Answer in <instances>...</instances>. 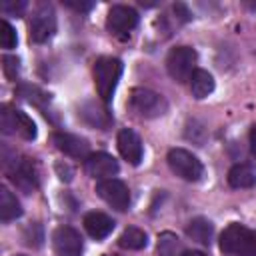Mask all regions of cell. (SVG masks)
Returning <instances> with one entry per match:
<instances>
[{
  "label": "cell",
  "instance_id": "23",
  "mask_svg": "<svg viewBox=\"0 0 256 256\" xmlns=\"http://www.w3.org/2000/svg\"><path fill=\"white\" fill-rule=\"evenodd\" d=\"M2 62H4V64H2L4 74H6L10 80H16V76H18V58H16V56H4Z\"/></svg>",
  "mask_w": 256,
  "mask_h": 256
},
{
  "label": "cell",
  "instance_id": "6",
  "mask_svg": "<svg viewBox=\"0 0 256 256\" xmlns=\"http://www.w3.org/2000/svg\"><path fill=\"white\" fill-rule=\"evenodd\" d=\"M168 164L176 176H180L182 180H188V182L200 180V176L204 172L202 162L192 152H188L184 148H172L168 152Z\"/></svg>",
  "mask_w": 256,
  "mask_h": 256
},
{
  "label": "cell",
  "instance_id": "12",
  "mask_svg": "<svg viewBox=\"0 0 256 256\" xmlns=\"http://www.w3.org/2000/svg\"><path fill=\"white\" fill-rule=\"evenodd\" d=\"M54 144L60 152H64L66 156H72V158H88L90 156V144L76 136V134H68V132H56L54 134Z\"/></svg>",
  "mask_w": 256,
  "mask_h": 256
},
{
  "label": "cell",
  "instance_id": "24",
  "mask_svg": "<svg viewBox=\"0 0 256 256\" xmlns=\"http://www.w3.org/2000/svg\"><path fill=\"white\" fill-rule=\"evenodd\" d=\"M24 8H26V2H18V4H8V2H4V4H2V10H4V12H14V14H20Z\"/></svg>",
  "mask_w": 256,
  "mask_h": 256
},
{
  "label": "cell",
  "instance_id": "26",
  "mask_svg": "<svg viewBox=\"0 0 256 256\" xmlns=\"http://www.w3.org/2000/svg\"><path fill=\"white\" fill-rule=\"evenodd\" d=\"M56 170H58V174H60V178H62V180H70V178H72V170H70L68 166H64V170H62V166L58 164V166H56Z\"/></svg>",
  "mask_w": 256,
  "mask_h": 256
},
{
  "label": "cell",
  "instance_id": "15",
  "mask_svg": "<svg viewBox=\"0 0 256 256\" xmlns=\"http://www.w3.org/2000/svg\"><path fill=\"white\" fill-rule=\"evenodd\" d=\"M84 228L92 238L102 240L114 230V220L104 212H88L84 216Z\"/></svg>",
  "mask_w": 256,
  "mask_h": 256
},
{
  "label": "cell",
  "instance_id": "10",
  "mask_svg": "<svg viewBox=\"0 0 256 256\" xmlns=\"http://www.w3.org/2000/svg\"><path fill=\"white\" fill-rule=\"evenodd\" d=\"M138 24V12L130 6L118 4L112 6L108 10V18H106V26L114 32V34H126L130 30H134Z\"/></svg>",
  "mask_w": 256,
  "mask_h": 256
},
{
  "label": "cell",
  "instance_id": "28",
  "mask_svg": "<svg viewBox=\"0 0 256 256\" xmlns=\"http://www.w3.org/2000/svg\"><path fill=\"white\" fill-rule=\"evenodd\" d=\"M182 256H206L204 252H200V250H190V252H184Z\"/></svg>",
  "mask_w": 256,
  "mask_h": 256
},
{
  "label": "cell",
  "instance_id": "14",
  "mask_svg": "<svg viewBox=\"0 0 256 256\" xmlns=\"http://www.w3.org/2000/svg\"><path fill=\"white\" fill-rule=\"evenodd\" d=\"M8 174H10L12 182L16 186H20L22 190H32L38 186V174L28 160H18V162L14 160L12 168H8Z\"/></svg>",
  "mask_w": 256,
  "mask_h": 256
},
{
  "label": "cell",
  "instance_id": "1",
  "mask_svg": "<svg viewBox=\"0 0 256 256\" xmlns=\"http://www.w3.org/2000/svg\"><path fill=\"white\" fill-rule=\"evenodd\" d=\"M220 250L228 256H256V230L232 222L220 234Z\"/></svg>",
  "mask_w": 256,
  "mask_h": 256
},
{
  "label": "cell",
  "instance_id": "19",
  "mask_svg": "<svg viewBox=\"0 0 256 256\" xmlns=\"http://www.w3.org/2000/svg\"><path fill=\"white\" fill-rule=\"evenodd\" d=\"M214 90V78L206 70H196L190 78V92L194 98H206Z\"/></svg>",
  "mask_w": 256,
  "mask_h": 256
},
{
  "label": "cell",
  "instance_id": "5",
  "mask_svg": "<svg viewBox=\"0 0 256 256\" xmlns=\"http://www.w3.org/2000/svg\"><path fill=\"white\" fill-rule=\"evenodd\" d=\"M0 128L4 134H18L24 140H34L36 138V124L32 118L16 108L2 106L0 110Z\"/></svg>",
  "mask_w": 256,
  "mask_h": 256
},
{
  "label": "cell",
  "instance_id": "17",
  "mask_svg": "<svg viewBox=\"0 0 256 256\" xmlns=\"http://www.w3.org/2000/svg\"><path fill=\"white\" fill-rule=\"evenodd\" d=\"M18 216H22L20 200L6 186H2L0 188V220L10 222V220H16Z\"/></svg>",
  "mask_w": 256,
  "mask_h": 256
},
{
  "label": "cell",
  "instance_id": "20",
  "mask_svg": "<svg viewBox=\"0 0 256 256\" xmlns=\"http://www.w3.org/2000/svg\"><path fill=\"white\" fill-rule=\"evenodd\" d=\"M118 244H120L122 248H128V250H140V248H144V246L148 244V236H146L144 230L130 226V228H126V230L120 234Z\"/></svg>",
  "mask_w": 256,
  "mask_h": 256
},
{
  "label": "cell",
  "instance_id": "3",
  "mask_svg": "<svg viewBox=\"0 0 256 256\" xmlns=\"http://www.w3.org/2000/svg\"><path fill=\"white\" fill-rule=\"evenodd\" d=\"M196 50L190 46H176L170 50L168 58H166V68L168 74L176 80V82H186L192 78V74L196 72Z\"/></svg>",
  "mask_w": 256,
  "mask_h": 256
},
{
  "label": "cell",
  "instance_id": "7",
  "mask_svg": "<svg viewBox=\"0 0 256 256\" xmlns=\"http://www.w3.org/2000/svg\"><path fill=\"white\" fill-rule=\"evenodd\" d=\"M56 32V14L50 4H40L30 18V40L42 44L50 40Z\"/></svg>",
  "mask_w": 256,
  "mask_h": 256
},
{
  "label": "cell",
  "instance_id": "18",
  "mask_svg": "<svg viewBox=\"0 0 256 256\" xmlns=\"http://www.w3.org/2000/svg\"><path fill=\"white\" fill-rule=\"evenodd\" d=\"M228 184L232 188H252L256 184V172L248 164H236L228 170Z\"/></svg>",
  "mask_w": 256,
  "mask_h": 256
},
{
  "label": "cell",
  "instance_id": "29",
  "mask_svg": "<svg viewBox=\"0 0 256 256\" xmlns=\"http://www.w3.org/2000/svg\"><path fill=\"white\" fill-rule=\"evenodd\" d=\"M104 256H118V254H104Z\"/></svg>",
  "mask_w": 256,
  "mask_h": 256
},
{
  "label": "cell",
  "instance_id": "4",
  "mask_svg": "<svg viewBox=\"0 0 256 256\" xmlns=\"http://www.w3.org/2000/svg\"><path fill=\"white\" fill-rule=\"evenodd\" d=\"M130 106L136 114L144 118H158L168 110V102L164 100V96L150 88H134L130 96Z\"/></svg>",
  "mask_w": 256,
  "mask_h": 256
},
{
  "label": "cell",
  "instance_id": "22",
  "mask_svg": "<svg viewBox=\"0 0 256 256\" xmlns=\"http://www.w3.org/2000/svg\"><path fill=\"white\" fill-rule=\"evenodd\" d=\"M16 42H18L16 30L12 28V24H10V22L2 20V22H0V46H2V48H6V50H10V48H14V46H16Z\"/></svg>",
  "mask_w": 256,
  "mask_h": 256
},
{
  "label": "cell",
  "instance_id": "2",
  "mask_svg": "<svg viewBox=\"0 0 256 256\" xmlns=\"http://www.w3.org/2000/svg\"><path fill=\"white\" fill-rule=\"evenodd\" d=\"M120 74H122V62L118 58L104 56V58L96 60V64H94V82H96L98 96L104 102L112 100V94H114V90L118 86V80H120Z\"/></svg>",
  "mask_w": 256,
  "mask_h": 256
},
{
  "label": "cell",
  "instance_id": "16",
  "mask_svg": "<svg viewBox=\"0 0 256 256\" xmlns=\"http://www.w3.org/2000/svg\"><path fill=\"white\" fill-rule=\"evenodd\" d=\"M186 234L188 238H192L194 242L198 244H204V246H210L212 242V234H214V226L210 220L206 218H192L186 226Z\"/></svg>",
  "mask_w": 256,
  "mask_h": 256
},
{
  "label": "cell",
  "instance_id": "11",
  "mask_svg": "<svg viewBox=\"0 0 256 256\" xmlns=\"http://www.w3.org/2000/svg\"><path fill=\"white\" fill-rule=\"evenodd\" d=\"M84 168L90 176L98 180H106V178H114V174L118 172V162L114 160V156L106 152H94L84 160Z\"/></svg>",
  "mask_w": 256,
  "mask_h": 256
},
{
  "label": "cell",
  "instance_id": "9",
  "mask_svg": "<svg viewBox=\"0 0 256 256\" xmlns=\"http://www.w3.org/2000/svg\"><path fill=\"white\" fill-rule=\"evenodd\" d=\"M52 244L58 256H80L84 250L82 236L70 228V226H60L52 234Z\"/></svg>",
  "mask_w": 256,
  "mask_h": 256
},
{
  "label": "cell",
  "instance_id": "8",
  "mask_svg": "<svg viewBox=\"0 0 256 256\" xmlns=\"http://www.w3.org/2000/svg\"><path fill=\"white\" fill-rule=\"evenodd\" d=\"M96 192L98 196L110 204L116 210H126L130 206V190L128 186L118 180V178H106V180H98L96 184Z\"/></svg>",
  "mask_w": 256,
  "mask_h": 256
},
{
  "label": "cell",
  "instance_id": "27",
  "mask_svg": "<svg viewBox=\"0 0 256 256\" xmlns=\"http://www.w3.org/2000/svg\"><path fill=\"white\" fill-rule=\"evenodd\" d=\"M250 150H252V154L256 156V124L250 128Z\"/></svg>",
  "mask_w": 256,
  "mask_h": 256
},
{
  "label": "cell",
  "instance_id": "25",
  "mask_svg": "<svg viewBox=\"0 0 256 256\" xmlns=\"http://www.w3.org/2000/svg\"><path fill=\"white\" fill-rule=\"evenodd\" d=\"M66 6H70V8L78 10V12H86V10L92 8V2H70V0H66Z\"/></svg>",
  "mask_w": 256,
  "mask_h": 256
},
{
  "label": "cell",
  "instance_id": "30",
  "mask_svg": "<svg viewBox=\"0 0 256 256\" xmlns=\"http://www.w3.org/2000/svg\"><path fill=\"white\" fill-rule=\"evenodd\" d=\"M16 256H24V254H16Z\"/></svg>",
  "mask_w": 256,
  "mask_h": 256
},
{
  "label": "cell",
  "instance_id": "13",
  "mask_svg": "<svg viewBox=\"0 0 256 256\" xmlns=\"http://www.w3.org/2000/svg\"><path fill=\"white\" fill-rule=\"evenodd\" d=\"M118 150H120L122 158L128 160L130 164H134V166L140 164L144 150H142V140L134 130L124 128L118 132Z\"/></svg>",
  "mask_w": 256,
  "mask_h": 256
},
{
  "label": "cell",
  "instance_id": "21",
  "mask_svg": "<svg viewBox=\"0 0 256 256\" xmlns=\"http://www.w3.org/2000/svg\"><path fill=\"white\" fill-rule=\"evenodd\" d=\"M158 256H182L184 250H182V242L176 234L172 232H162L158 236Z\"/></svg>",
  "mask_w": 256,
  "mask_h": 256
}]
</instances>
